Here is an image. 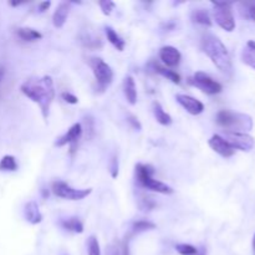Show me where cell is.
I'll use <instances>...</instances> for the list:
<instances>
[{"label": "cell", "instance_id": "obj_1", "mask_svg": "<svg viewBox=\"0 0 255 255\" xmlns=\"http://www.w3.org/2000/svg\"><path fill=\"white\" fill-rule=\"evenodd\" d=\"M20 90L27 99L39 105L42 117L46 120L49 117L50 106L55 99V87L51 77H32L26 80L20 86Z\"/></svg>", "mask_w": 255, "mask_h": 255}, {"label": "cell", "instance_id": "obj_2", "mask_svg": "<svg viewBox=\"0 0 255 255\" xmlns=\"http://www.w3.org/2000/svg\"><path fill=\"white\" fill-rule=\"evenodd\" d=\"M202 47L203 51L206 52L207 56L211 59L214 66L221 72L226 75H231L233 71V65H232L231 56H229L228 49L226 45L217 37L216 35L208 34L203 37L202 41Z\"/></svg>", "mask_w": 255, "mask_h": 255}, {"label": "cell", "instance_id": "obj_3", "mask_svg": "<svg viewBox=\"0 0 255 255\" xmlns=\"http://www.w3.org/2000/svg\"><path fill=\"white\" fill-rule=\"evenodd\" d=\"M217 124L228 132H246L253 128V119L249 115L222 110L217 115Z\"/></svg>", "mask_w": 255, "mask_h": 255}, {"label": "cell", "instance_id": "obj_4", "mask_svg": "<svg viewBox=\"0 0 255 255\" xmlns=\"http://www.w3.org/2000/svg\"><path fill=\"white\" fill-rule=\"evenodd\" d=\"M154 169L153 167L149 164L138 163L136 164V178L139 186L143 188L149 189L152 192H157L161 194H172L173 189L169 186H167L163 182L158 181V179L153 178Z\"/></svg>", "mask_w": 255, "mask_h": 255}, {"label": "cell", "instance_id": "obj_5", "mask_svg": "<svg viewBox=\"0 0 255 255\" xmlns=\"http://www.w3.org/2000/svg\"><path fill=\"white\" fill-rule=\"evenodd\" d=\"M89 64L94 72L95 79H96L97 89L104 92L112 84V80H114V71H112L111 66L100 57H92L89 60Z\"/></svg>", "mask_w": 255, "mask_h": 255}, {"label": "cell", "instance_id": "obj_6", "mask_svg": "<svg viewBox=\"0 0 255 255\" xmlns=\"http://www.w3.org/2000/svg\"><path fill=\"white\" fill-rule=\"evenodd\" d=\"M213 17L217 24L226 31H233L236 29V20H234L232 4L226 1H213Z\"/></svg>", "mask_w": 255, "mask_h": 255}, {"label": "cell", "instance_id": "obj_7", "mask_svg": "<svg viewBox=\"0 0 255 255\" xmlns=\"http://www.w3.org/2000/svg\"><path fill=\"white\" fill-rule=\"evenodd\" d=\"M188 82L192 86L197 87V89H199L202 92H204L207 95L221 94L222 90H223V86H222L221 82H218L213 77L209 76L208 74L202 71L196 72L193 76L189 77Z\"/></svg>", "mask_w": 255, "mask_h": 255}, {"label": "cell", "instance_id": "obj_8", "mask_svg": "<svg viewBox=\"0 0 255 255\" xmlns=\"http://www.w3.org/2000/svg\"><path fill=\"white\" fill-rule=\"evenodd\" d=\"M52 193L59 198L69 199V201H81L89 197L92 193L91 188H84V189H76L72 188L67 183L62 181H56L52 183L51 186Z\"/></svg>", "mask_w": 255, "mask_h": 255}, {"label": "cell", "instance_id": "obj_9", "mask_svg": "<svg viewBox=\"0 0 255 255\" xmlns=\"http://www.w3.org/2000/svg\"><path fill=\"white\" fill-rule=\"evenodd\" d=\"M224 139L233 147L234 149H241L243 152H249L255 147V141L252 136L243 132H224Z\"/></svg>", "mask_w": 255, "mask_h": 255}, {"label": "cell", "instance_id": "obj_10", "mask_svg": "<svg viewBox=\"0 0 255 255\" xmlns=\"http://www.w3.org/2000/svg\"><path fill=\"white\" fill-rule=\"evenodd\" d=\"M208 144L216 153L224 157V158H229V157L234 156V153H236V149L221 134H213L208 141Z\"/></svg>", "mask_w": 255, "mask_h": 255}, {"label": "cell", "instance_id": "obj_11", "mask_svg": "<svg viewBox=\"0 0 255 255\" xmlns=\"http://www.w3.org/2000/svg\"><path fill=\"white\" fill-rule=\"evenodd\" d=\"M176 100L188 114L193 115V116L201 115L204 111V105L199 100L194 99V97L189 96V95L178 94L176 96Z\"/></svg>", "mask_w": 255, "mask_h": 255}, {"label": "cell", "instance_id": "obj_12", "mask_svg": "<svg viewBox=\"0 0 255 255\" xmlns=\"http://www.w3.org/2000/svg\"><path fill=\"white\" fill-rule=\"evenodd\" d=\"M159 59L162 60L166 67H176L178 66L182 60V54L177 47L167 45V46L161 47L159 50Z\"/></svg>", "mask_w": 255, "mask_h": 255}, {"label": "cell", "instance_id": "obj_13", "mask_svg": "<svg viewBox=\"0 0 255 255\" xmlns=\"http://www.w3.org/2000/svg\"><path fill=\"white\" fill-rule=\"evenodd\" d=\"M82 134V126L80 124H75L67 129L66 133H64L62 136H60L59 138H56L55 141V146L56 147H64L66 144H71L75 146L77 143V141L80 139Z\"/></svg>", "mask_w": 255, "mask_h": 255}, {"label": "cell", "instance_id": "obj_14", "mask_svg": "<svg viewBox=\"0 0 255 255\" xmlns=\"http://www.w3.org/2000/svg\"><path fill=\"white\" fill-rule=\"evenodd\" d=\"M24 216L25 219L32 226H36V224L41 223L42 221V214L39 209V204L35 201H30L25 204Z\"/></svg>", "mask_w": 255, "mask_h": 255}, {"label": "cell", "instance_id": "obj_15", "mask_svg": "<svg viewBox=\"0 0 255 255\" xmlns=\"http://www.w3.org/2000/svg\"><path fill=\"white\" fill-rule=\"evenodd\" d=\"M70 12V4L67 1H61L57 5L56 10H55L54 15H52V24L55 27L60 29L65 25L66 22L67 16Z\"/></svg>", "mask_w": 255, "mask_h": 255}, {"label": "cell", "instance_id": "obj_16", "mask_svg": "<svg viewBox=\"0 0 255 255\" xmlns=\"http://www.w3.org/2000/svg\"><path fill=\"white\" fill-rule=\"evenodd\" d=\"M124 92L126 96L127 101L131 105H136L137 102V87L136 82H134L133 77L131 75L125 77L124 80Z\"/></svg>", "mask_w": 255, "mask_h": 255}, {"label": "cell", "instance_id": "obj_17", "mask_svg": "<svg viewBox=\"0 0 255 255\" xmlns=\"http://www.w3.org/2000/svg\"><path fill=\"white\" fill-rule=\"evenodd\" d=\"M152 111H153L156 121L158 122L159 125H162V126H169V125H172V122H173L171 115L167 114V112L164 111L163 107H162V105L159 104V102H153V105H152Z\"/></svg>", "mask_w": 255, "mask_h": 255}, {"label": "cell", "instance_id": "obj_18", "mask_svg": "<svg viewBox=\"0 0 255 255\" xmlns=\"http://www.w3.org/2000/svg\"><path fill=\"white\" fill-rule=\"evenodd\" d=\"M60 226L65 229V231L72 232V233H82L84 232V224L80 221L77 217H70V218L62 219L60 222Z\"/></svg>", "mask_w": 255, "mask_h": 255}, {"label": "cell", "instance_id": "obj_19", "mask_svg": "<svg viewBox=\"0 0 255 255\" xmlns=\"http://www.w3.org/2000/svg\"><path fill=\"white\" fill-rule=\"evenodd\" d=\"M16 34L20 39L29 42L37 41V40H40L42 37L41 32L35 29H31V27H19L16 30Z\"/></svg>", "mask_w": 255, "mask_h": 255}, {"label": "cell", "instance_id": "obj_20", "mask_svg": "<svg viewBox=\"0 0 255 255\" xmlns=\"http://www.w3.org/2000/svg\"><path fill=\"white\" fill-rule=\"evenodd\" d=\"M105 32H106L107 40H109V41L111 42V44L114 45V46L116 47L119 51H124L125 46H126V42H125V40L122 39V37L120 36V35L117 34V32L115 31L111 26L105 27Z\"/></svg>", "mask_w": 255, "mask_h": 255}, {"label": "cell", "instance_id": "obj_21", "mask_svg": "<svg viewBox=\"0 0 255 255\" xmlns=\"http://www.w3.org/2000/svg\"><path fill=\"white\" fill-rule=\"evenodd\" d=\"M153 69L154 71L158 72L159 75L166 77L167 80L172 81L173 84H177V85L181 84V76H179V74H177L176 71H173V70L168 69V67L166 66H162V65L159 64H153Z\"/></svg>", "mask_w": 255, "mask_h": 255}, {"label": "cell", "instance_id": "obj_22", "mask_svg": "<svg viewBox=\"0 0 255 255\" xmlns=\"http://www.w3.org/2000/svg\"><path fill=\"white\" fill-rule=\"evenodd\" d=\"M107 255H129L128 241L125 239L122 242H115L107 249Z\"/></svg>", "mask_w": 255, "mask_h": 255}, {"label": "cell", "instance_id": "obj_23", "mask_svg": "<svg viewBox=\"0 0 255 255\" xmlns=\"http://www.w3.org/2000/svg\"><path fill=\"white\" fill-rule=\"evenodd\" d=\"M191 16L192 20L197 24H201L203 26H212L211 15L206 9H194Z\"/></svg>", "mask_w": 255, "mask_h": 255}, {"label": "cell", "instance_id": "obj_24", "mask_svg": "<svg viewBox=\"0 0 255 255\" xmlns=\"http://www.w3.org/2000/svg\"><path fill=\"white\" fill-rule=\"evenodd\" d=\"M152 229H156V224L149 221H146V219H139V221L132 223V234L143 233V232L152 231Z\"/></svg>", "mask_w": 255, "mask_h": 255}, {"label": "cell", "instance_id": "obj_25", "mask_svg": "<svg viewBox=\"0 0 255 255\" xmlns=\"http://www.w3.org/2000/svg\"><path fill=\"white\" fill-rule=\"evenodd\" d=\"M16 169L17 163L14 156L6 154V156H4L0 159V171L1 172H15Z\"/></svg>", "mask_w": 255, "mask_h": 255}, {"label": "cell", "instance_id": "obj_26", "mask_svg": "<svg viewBox=\"0 0 255 255\" xmlns=\"http://www.w3.org/2000/svg\"><path fill=\"white\" fill-rule=\"evenodd\" d=\"M242 61H243L247 66L255 70V51L251 50L249 47H246V49L242 51Z\"/></svg>", "mask_w": 255, "mask_h": 255}, {"label": "cell", "instance_id": "obj_27", "mask_svg": "<svg viewBox=\"0 0 255 255\" xmlns=\"http://www.w3.org/2000/svg\"><path fill=\"white\" fill-rule=\"evenodd\" d=\"M176 251L178 252L181 255H198L199 249L196 248V247L191 246V244H177Z\"/></svg>", "mask_w": 255, "mask_h": 255}, {"label": "cell", "instance_id": "obj_28", "mask_svg": "<svg viewBox=\"0 0 255 255\" xmlns=\"http://www.w3.org/2000/svg\"><path fill=\"white\" fill-rule=\"evenodd\" d=\"M87 251H89V255H101L99 241L95 236H91L87 241Z\"/></svg>", "mask_w": 255, "mask_h": 255}, {"label": "cell", "instance_id": "obj_29", "mask_svg": "<svg viewBox=\"0 0 255 255\" xmlns=\"http://www.w3.org/2000/svg\"><path fill=\"white\" fill-rule=\"evenodd\" d=\"M99 5L100 7H101L102 12H104L105 15H111L112 10L115 9V2L111 1V0H101V1H99Z\"/></svg>", "mask_w": 255, "mask_h": 255}, {"label": "cell", "instance_id": "obj_30", "mask_svg": "<svg viewBox=\"0 0 255 255\" xmlns=\"http://www.w3.org/2000/svg\"><path fill=\"white\" fill-rule=\"evenodd\" d=\"M110 172H111L112 178H116L119 176V158L116 156L112 157L111 162H110Z\"/></svg>", "mask_w": 255, "mask_h": 255}, {"label": "cell", "instance_id": "obj_31", "mask_svg": "<svg viewBox=\"0 0 255 255\" xmlns=\"http://www.w3.org/2000/svg\"><path fill=\"white\" fill-rule=\"evenodd\" d=\"M242 5H243V6H246V11L248 12V16L255 21V1L242 2Z\"/></svg>", "mask_w": 255, "mask_h": 255}, {"label": "cell", "instance_id": "obj_32", "mask_svg": "<svg viewBox=\"0 0 255 255\" xmlns=\"http://www.w3.org/2000/svg\"><path fill=\"white\" fill-rule=\"evenodd\" d=\"M61 97H62V100H64L65 102H67V104L76 105L77 102H79V99H77L75 95H72L71 92H62Z\"/></svg>", "mask_w": 255, "mask_h": 255}, {"label": "cell", "instance_id": "obj_33", "mask_svg": "<svg viewBox=\"0 0 255 255\" xmlns=\"http://www.w3.org/2000/svg\"><path fill=\"white\" fill-rule=\"evenodd\" d=\"M127 121H128V124L131 125L134 129H137V131H141L142 129V126H141V124H139L138 119H137L136 116H133V115H129L128 119H127Z\"/></svg>", "mask_w": 255, "mask_h": 255}, {"label": "cell", "instance_id": "obj_34", "mask_svg": "<svg viewBox=\"0 0 255 255\" xmlns=\"http://www.w3.org/2000/svg\"><path fill=\"white\" fill-rule=\"evenodd\" d=\"M50 5H51V2H50V1H42V2H40L39 10H40V11H41V12H44L45 10L49 9Z\"/></svg>", "mask_w": 255, "mask_h": 255}, {"label": "cell", "instance_id": "obj_35", "mask_svg": "<svg viewBox=\"0 0 255 255\" xmlns=\"http://www.w3.org/2000/svg\"><path fill=\"white\" fill-rule=\"evenodd\" d=\"M247 47H249V49L255 51V41H254V40H251V41H248V44H247Z\"/></svg>", "mask_w": 255, "mask_h": 255}, {"label": "cell", "instance_id": "obj_36", "mask_svg": "<svg viewBox=\"0 0 255 255\" xmlns=\"http://www.w3.org/2000/svg\"><path fill=\"white\" fill-rule=\"evenodd\" d=\"M4 75H5V69L2 66H0V81H1V80H2Z\"/></svg>", "mask_w": 255, "mask_h": 255}, {"label": "cell", "instance_id": "obj_37", "mask_svg": "<svg viewBox=\"0 0 255 255\" xmlns=\"http://www.w3.org/2000/svg\"><path fill=\"white\" fill-rule=\"evenodd\" d=\"M253 252H254V255H255V234H254V238H253Z\"/></svg>", "mask_w": 255, "mask_h": 255}]
</instances>
